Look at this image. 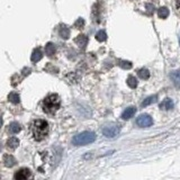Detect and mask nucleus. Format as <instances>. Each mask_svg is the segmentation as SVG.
<instances>
[{
	"instance_id": "nucleus-1",
	"label": "nucleus",
	"mask_w": 180,
	"mask_h": 180,
	"mask_svg": "<svg viewBox=\"0 0 180 180\" xmlns=\"http://www.w3.org/2000/svg\"><path fill=\"white\" fill-rule=\"evenodd\" d=\"M33 136L36 141L44 140L48 134V124L44 119H36L33 122L32 125Z\"/></svg>"
},
{
	"instance_id": "nucleus-2",
	"label": "nucleus",
	"mask_w": 180,
	"mask_h": 180,
	"mask_svg": "<svg viewBox=\"0 0 180 180\" xmlns=\"http://www.w3.org/2000/svg\"><path fill=\"white\" fill-rule=\"evenodd\" d=\"M61 106V100H60V97L55 94H52L50 96H47L45 99L43 100V110L44 113L50 114V115H53L57 112V109Z\"/></svg>"
},
{
	"instance_id": "nucleus-3",
	"label": "nucleus",
	"mask_w": 180,
	"mask_h": 180,
	"mask_svg": "<svg viewBox=\"0 0 180 180\" xmlns=\"http://www.w3.org/2000/svg\"><path fill=\"white\" fill-rule=\"evenodd\" d=\"M95 140H96V134L94 132H90V131H86V132L79 133V134L75 135L72 139V143L73 145L81 146V145L90 144V143L95 142Z\"/></svg>"
},
{
	"instance_id": "nucleus-4",
	"label": "nucleus",
	"mask_w": 180,
	"mask_h": 180,
	"mask_svg": "<svg viewBox=\"0 0 180 180\" xmlns=\"http://www.w3.org/2000/svg\"><path fill=\"white\" fill-rule=\"evenodd\" d=\"M121 132V127L116 124H112V125H107L102 128V134L105 135L107 139H114Z\"/></svg>"
},
{
	"instance_id": "nucleus-5",
	"label": "nucleus",
	"mask_w": 180,
	"mask_h": 180,
	"mask_svg": "<svg viewBox=\"0 0 180 180\" xmlns=\"http://www.w3.org/2000/svg\"><path fill=\"white\" fill-rule=\"evenodd\" d=\"M14 180H34V176L30 169L22 168L14 175Z\"/></svg>"
},
{
	"instance_id": "nucleus-6",
	"label": "nucleus",
	"mask_w": 180,
	"mask_h": 180,
	"mask_svg": "<svg viewBox=\"0 0 180 180\" xmlns=\"http://www.w3.org/2000/svg\"><path fill=\"white\" fill-rule=\"evenodd\" d=\"M136 124L140 127H149L153 124V119L150 115H146V114H143L140 115L136 119Z\"/></svg>"
},
{
	"instance_id": "nucleus-7",
	"label": "nucleus",
	"mask_w": 180,
	"mask_h": 180,
	"mask_svg": "<svg viewBox=\"0 0 180 180\" xmlns=\"http://www.w3.org/2000/svg\"><path fill=\"white\" fill-rule=\"evenodd\" d=\"M135 113H136V108H135L134 106H131V107L126 108V109L122 113V118H123L124 121H127V119L132 118L133 116L135 115Z\"/></svg>"
},
{
	"instance_id": "nucleus-8",
	"label": "nucleus",
	"mask_w": 180,
	"mask_h": 180,
	"mask_svg": "<svg viewBox=\"0 0 180 180\" xmlns=\"http://www.w3.org/2000/svg\"><path fill=\"white\" fill-rule=\"evenodd\" d=\"M3 163H5L6 167L11 168L17 163V161H16V159L14 158L11 154H6V155L3 156Z\"/></svg>"
},
{
	"instance_id": "nucleus-9",
	"label": "nucleus",
	"mask_w": 180,
	"mask_h": 180,
	"mask_svg": "<svg viewBox=\"0 0 180 180\" xmlns=\"http://www.w3.org/2000/svg\"><path fill=\"white\" fill-rule=\"evenodd\" d=\"M160 108L164 110H170L173 108V101H172L170 98H166L160 104Z\"/></svg>"
},
{
	"instance_id": "nucleus-10",
	"label": "nucleus",
	"mask_w": 180,
	"mask_h": 180,
	"mask_svg": "<svg viewBox=\"0 0 180 180\" xmlns=\"http://www.w3.org/2000/svg\"><path fill=\"white\" fill-rule=\"evenodd\" d=\"M171 77L172 81H173V84L176 85L177 88H180V70H176L170 74Z\"/></svg>"
},
{
	"instance_id": "nucleus-11",
	"label": "nucleus",
	"mask_w": 180,
	"mask_h": 180,
	"mask_svg": "<svg viewBox=\"0 0 180 180\" xmlns=\"http://www.w3.org/2000/svg\"><path fill=\"white\" fill-rule=\"evenodd\" d=\"M19 145V140L17 137H10L8 141H7V148L10 149V150H15Z\"/></svg>"
},
{
	"instance_id": "nucleus-12",
	"label": "nucleus",
	"mask_w": 180,
	"mask_h": 180,
	"mask_svg": "<svg viewBox=\"0 0 180 180\" xmlns=\"http://www.w3.org/2000/svg\"><path fill=\"white\" fill-rule=\"evenodd\" d=\"M20 129H22V127H20V125H19L18 123H16V122L11 123L8 127L9 133H11V134H17L18 132H20Z\"/></svg>"
},
{
	"instance_id": "nucleus-13",
	"label": "nucleus",
	"mask_w": 180,
	"mask_h": 180,
	"mask_svg": "<svg viewBox=\"0 0 180 180\" xmlns=\"http://www.w3.org/2000/svg\"><path fill=\"white\" fill-rule=\"evenodd\" d=\"M42 57H43V53H42V51H41L40 48H36L35 51L33 52L32 54V61L35 63V62H38L41 59H42Z\"/></svg>"
},
{
	"instance_id": "nucleus-14",
	"label": "nucleus",
	"mask_w": 180,
	"mask_h": 180,
	"mask_svg": "<svg viewBox=\"0 0 180 180\" xmlns=\"http://www.w3.org/2000/svg\"><path fill=\"white\" fill-rule=\"evenodd\" d=\"M45 52L48 57H52L55 53V46H54L53 43H47L45 46Z\"/></svg>"
},
{
	"instance_id": "nucleus-15",
	"label": "nucleus",
	"mask_w": 180,
	"mask_h": 180,
	"mask_svg": "<svg viewBox=\"0 0 180 180\" xmlns=\"http://www.w3.org/2000/svg\"><path fill=\"white\" fill-rule=\"evenodd\" d=\"M158 15L160 18H167L169 16V9L167 7H161V8H159Z\"/></svg>"
},
{
	"instance_id": "nucleus-16",
	"label": "nucleus",
	"mask_w": 180,
	"mask_h": 180,
	"mask_svg": "<svg viewBox=\"0 0 180 180\" xmlns=\"http://www.w3.org/2000/svg\"><path fill=\"white\" fill-rule=\"evenodd\" d=\"M137 75H139L141 79H148L149 77H150V72H149L148 69L142 68V69H140V70L137 71Z\"/></svg>"
},
{
	"instance_id": "nucleus-17",
	"label": "nucleus",
	"mask_w": 180,
	"mask_h": 180,
	"mask_svg": "<svg viewBox=\"0 0 180 180\" xmlns=\"http://www.w3.org/2000/svg\"><path fill=\"white\" fill-rule=\"evenodd\" d=\"M156 101V96H150V97H148L146 99H144L143 100V102H142V107H145V106H149V105H152L153 102H155Z\"/></svg>"
},
{
	"instance_id": "nucleus-18",
	"label": "nucleus",
	"mask_w": 180,
	"mask_h": 180,
	"mask_svg": "<svg viewBox=\"0 0 180 180\" xmlns=\"http://www.w3.org/2000/svg\"><path fill=\"white\" fill-rule=\"evenodd\" d=\"M75 42H77V44H78L79 46H85L87 44V42H88V38H87V36H85V35H79L78 37H77V40H75Z\"/></svg>"
},
{
	"instance_id": "nucleus-19",
	"label": "nucleus",
	"mask_w": 180,
	"mask_h": 180,
	"mask_svg": "<svg viewBox=\"0 0 180 180\" xmlns=\"http://www.w3.org/2000/svg\"><path fill=\"white\" fill-rule=\"evenodd\" d=\"M60 35H61V37L64 38V40L69 38V36H70V30H69V28L65 26H61V28H60Z\"/></svg>"
},
{
	"instance_id": "nucleus-20",
	"label": "nucleus",
	"mask_w": 180,
	"mask_h": 180,
	"mask_svg": "<svg viewBox=\"0 0 180 180\" xmlns=\"http://www.w3.org/2000/svg\"><path fill=\"white\" fill-rule=\"evenodd\" d=\"M96 40L98 42H105L107 40V34H106L105 30H99V32L96 34Z\"/></svg>"
},
{
	"instance_id": "nucleus-21",
	"label": "nucleus",
	"mask_w": 180,
	"mask_h": 180,
	"mask_svg": "<svg viewBox=\"0 0 180 180\" xmlns=\"http://www.w3.org/2000/svg\"><path fill=\"white\" fill-rule=\"evenodd\" d=\"M8 100L13 104H18L19 102V95L16 94V92H11L8 96Z\"/></svg>"
},
{
	"instance_id": "nucleus-22",
	"label": "nucleus",
	"mask_w": 180,
	"mask_h": 180,
	"mask_svg": "<svg viewBox=\"0 0 180 180\" xmlns=\"http://www.w3.org/2000/svg\"><path fill=\"white\" fill-rule=\"evenodd\" d=\"M127 85H128V87H131V88H136L137 87L136 78H134L133 75H129L128 79H127Z\"/></svg>"
},
{
	"instance_id": "nucleus-23",
	"label": "nucleus",
	"mask_w": 180,
	"mask_h": 180,
	"mask_svg": "<svg viewBox=\"0 0 180 180\" xmlns=\"http://www.w3.org/2000/svg\"><path fill=\"white\" fill-rule=\"evenodd\" d=\"M119 67L122 68V69H125V70H127V69H131L132 68V63H129V62H127V61H119Z\"/></svg>"
},
{
	"instance_id": "nucleus-24",
	"label": "nucleus",
	"mask_w": 180,
	"mask_h": 180,
	"mask_svg": "<svg viewBox=\"0 0 180 180\" xmlns=\"http://www.w3.org/2000/svg\"><path fill=\"white\" fill-rule=\"evenodd\" d=\"M85 25V22H84V19H79L78 22L75 23V26L78 27V28H81V27L84 26Z\"/></svg>"
},
{
	"instance_id": "nucleus-25",
	"label": "nucleus",
	"mask_w": 180,
	"mask_h": 180,
	"mask_svg": "<svg viewBox=\"0 0 180 180\" xmlns=\"http://www.w3.org/2000/svg\"><path fill=\"white\" fill-rule=\"evenodd\" d=\"M175 6H176L177 11L180 14V0H175Z\"/></svg>"
},
{
	"instance_id": "nucleus-26",
	"label": "nucleus",
	"mask_w": 180,
	"mask_h": 180,
	"mask_svg": "<svg viewBox=\"0 0 180 180\" xmlns=\"http://www.w3.org/2000/svg\"><path fill=\"white\" fill-rule=\"evenodd\" d=\"M1 125H3V119H1V117H0V127H1Z\"/></svg>"
},
{
	"instance_id": "nucleus-27",
	"label": "nucleus",
	"mask_w": 180,
	"mask_h": 180,
	"mask_svg": "<svg viewBox=\"0 0 180 180\" xmlns=\"http://www.w3.org/2000/svg\"><path fill=\"white\" fill-rule=\"evenodd\" d=\"M1 148H3V146H1V143H0V150H1Z\"/></svg>"
}]
</instances>
